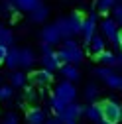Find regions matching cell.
I'll use <instances>...</instances> for the list:
<instances>
[{
  "instance_id": "6da1fadb",
  "label": "cell",
  "mask_w": 122,
  "mask_h": 124,
  "mask_svg": "<svg viewBox=\"0 0 122 124\" xmlns=\"http://www.w3.org/2000/svg\"><path fill=\"white\" fill-rule=\"evenodd\" d=\"M59 59L63 61V65H79L81 61H83V49L77 45V41H75L73 38H67L63 39V47H61L57 51Z\"/></svg>"
},
{
  "instance_id": "7a4b0ae2",
  "label": "cell",
  "mask_w": 122,
  "mask_h": 124,
  "mask_svg": "<svg viewBox=\"0 0 122 124\" xmlns=\"http://www.w3.org/2000/svg\"><path fill=\"white\" fill-rule=\"evenodd\" d=\"M102 104V120L108 122V124H118L122 122V104L116 101H104Z\"/></svg>"
},
{
  "instance_id": "3957f363",
  "label": "cell",
  "mask_w": 122,
  "mask_h": 124,
  "mask_svg": "<svg viewBox=\"0 0 122 124\" xmlns=\"http://www.w3.org/2000/svg\"><path fill=\"white\" fill-rule=\"evenodd\" d=\"M100 30H102V36L108 38L114 47L120 49V30H118V24L114 22V18H106V20H102Z\"/></svg>"
},
{
  "instance_id": "277c9868",
  "label": "cell",
  "mask_w": 122,
  "mask_h": 124,
  "mask_svg": "<svg viewBox=\"0 0 122 124\" xmlns=\"http://www.w3.org/2000/svg\"><path fill=\"white\" fill-rule=\"evenodd\" d=\"M55 97H59L63 102L71 104L75 102V99H77V89H75V85L71 81H61L57 87H55V93H53Z\"/></svg>"
},
{
  "instance_id": "5b68a950",
  "label": "cell",
  "mask_w": 122,
  "mask_h": 124,
  "mask_svg": "<svg viewBox=\"0 0 122 124\" xmlns=\"http://www.w3.org/2000/svg\"><path fill=\"white\" fill-rule=\"evenodd\" d=\"M83 114H85V106H81L77 102H71V104H67L65 110L59 114V118L63 120V124H69V122H77V118L83 116Z\"/></svg>"
},
{
  "instance_id": "8992f818",
  "label": "cell",
  "mask_w": 122,
  "mask_h": 124,
  "mask_svg": "<svg viewBox=\"0 0 122 124\" xmlns=\"http://www.w3.org/2000/svg\"><path fill=\"white\" fill-rule=\"evenodd\" d=\"M61 39V34H59V30H57V26L55 24H49V26H45L43 30H41V43H47V45H57Z\"/></svg>"
},
{
  "instance_id": "52a82bcc",
  "label": "cell",
  "mask_w": 122,
  "mask_h": 124,
  "mask_svg": "<svg viewBox=\"0 0 122 124\" xmlns=\"http://www.w3.org/2000/svg\"><path fill=\"white\" fill-rule=\"evenodd\" d=\"M95 32H97V14L93 12V14H91V16L83 22V32H81V36H83L85 43H91V39L95 38Z\"/></svg>"
},
{
  "instance_id": "ba28073f",
  "label": "cell",
  "mask_w": 122,
  "mask_h": 124,
  "mask_svg": "<svg viewBox=\"0 0 122 124\" xmlns=\"http://www.w3.org/2000/svg\"><path fill=\"white\" fill-rule=\"evenodd\" d=\"M41 65H43V69H45V71L53 73V71H57V69L63 67V61L59 59L57 51H51V53H45V55L41 57Z\"/></svg>"
},
{
  "instance_id": "9c48e42d",
  "label": "cell",
  "mask_w": 122,
  "mask_h": 124,
  "mask_svg": "<svg viewBox=\"0 0 122 124\" xmlns=\"http://www.w3.org/2000/svg\"><path fill=\"white\" fill-rule=\"evenodd\" d=\"M30 79H32L34 85H39V87H47L51 81H53V73L45 71V69H39V71H34L30 75Z\"/></svg>"
},
{
  "instance_id": "30bf717a",
  "label": "cell",
  "mask_w": 122,
  "mask_h": 124,
  "mask_svg": "<svg viewBox=\"0 0 122 124\" xmlns=\"http://www.w3.org/2000/svg\"><path fill=\"white\" fill-rule=\"evenodd\" d=\"M67 22H69V28H71L73 36H77V34L83 32V22H85V18L81 16L79 12H71L69 16H67Z\"/></svg>"
},
{
  "instance_id": "8fae6325",
  "label": "cell",
  "mask_w": 122,
  "mask_h": 124,
  "mask_svg": "<svg viewBox=\"0 0 122 124\" xmlns=\"http://www.w3.org/2000/svg\"><path fill=\"white\" fill-rule=\"evenodd\" d=\"M85 114L89 120H93V122H102V104L100 102H93V104H89L85 108Z\"/></svg>"
},
{
  "instance_id": "7c38bea8",
  "label": "cell",
  "mask_w": 122,
  "mask_h": 124,
  "mask_svg": "<svg viewBox=\"0 0 122 124\" xmlns=\"http://www.w3.org/2000/svg\"><path fill=\"white\" fill-rule=\"evenodd\" d=\"M45 112L41 108H30L28 114H26V122L28 124H45Z\"/></svg>"
},
{
  "instance_id": "4fadbf2b",
  "label": "cell",
  "mask_w": 122,
  "mask_h": 124,
  "mask_svg": "<svg viewBox=\"0 0 122 124\" xmlns=\"http://www.w3.org/2000/svg\"><path fill=\"white\" fill-rule=\"evenodd\" d=\"M34 63H36V53L30 47H22L20 49V67L28 69V67H32Z\"/></svg>"
},
{
  "instance_id": "5bb4252c",
  "label": "cell",
  "mask_w": 122,
  "mask_h": 124,
  "mask_svg": "<svg viewBox=\"0 0 122 124\" xmlns=\"http://www.w3.org/2000/svg\"><path fill=\"white\" fill-rule=\"evenodd\" d=\"M14 2H16V8H18V10L30 12V14H32L36 8L41 6V0H14Z\"/></svg>"
},
{
  "instance_id": "9a60e30c",
  "label": "cell",
  "mask_w": 122,
  "mask_h": 124,
  "mask_svg": "<svg viewBox=\"0 0 122 124\" xmlns=\"http://www.w3.org/2000/svg\"><path fill=\"white\" fill-rule=\"evenodd\" d=\"M6 67L16 71V67H20V49L18 47H12L8 51V57H6Z\"/></svg>"
},
{
  "instance_id": "2e32d148",
  "label": "cell",
  "mask_w": 122,
  "mask_h": 124,
  "mask_svg": "<svg viewBox=\"0 0 122 124\" xmlns=\"http://www.w3.org/2000/svg\"><path fill=\"white\" fill-rule=\"evenodd\" d=\"M97 59L100 61V63H104L106 67H110V69L118 65V57H116L112 51H106V49H104L102 53H99V55H97Z\"/></svg>"
},
{
  "instance_id": "e0dca14e",
  "label": "cell",
  "mask_w": 122,
  "mask_h": 124,
  "mask_svg": "<svg viewBox=\"0 0 122 124\" xmlns=\"http://www.w3.org/2000/svg\"><path fill=\"white\" fill-rule=\"evenodd\" d=\"M61 73H63V77H65V81H77L79 79V77H81V73H79V69L77 67H75V65H63V67H61Z\"/></svg>"
},
{
  "instance_id": "ac0fdd59",
  "label": "cell",
  "mask_w": 122,
  "mask_h": 124,
  "mask_svg": "<svg viewBox=\"0 0 122 124\" xmlns=\"http://www.w3.org/2000/svg\"><path fill=\"white\" fill-rule=\"evenodd\" d=\"M55 26H57V30H59V34H61V38H63V39L73 38V32H71L69 22H67V16H65V18H59V20L55 22Z\"/></svg>"
},
{
  "instance_id": "d6986e66",
  "label": "cell",
  "mask_w": 122,
  "mask_h": 124,
  "mask_svg": "<svg viewBox=\"0 0 122 124\" xmlns=\"http://www.w3.org/2000/svg\"><path fill=\"white\" fill-rule=\"evenodd\" d=\"M47 16H49V10H47V6H39V8H36L34 12H32V22H36V24H41V22H45L47 20Z\"/></svg>"
},
{
  "instance_id": "ffe728a7",
  "label": "cell",
  "mask_w": 122,
  "mask_h": 124,
  "mask_svg": "<svg viewBox=\"0 0 122 124\" xmlns=\"http://www.w3.org/2000/svg\"><path fill=\"white\" fill-rule=\"evenodd\" d=\"M99 95H100V91H99V87H97L95 83H89V85L85 87V99H87L91 104H93V102H97Z\"/></svg>"
},
{
  "instance_id": "44dd1931",
  "label": "cell",
  "mask_w": 122,
  "mask_h": 124,
  "mask_svg": "<svg viewBox=\"0 0 122 124\" xmlns=\"http://www.w3.org/2000/svg\"><path fill=\"white\" fill-rule=\"evenodd\" d=\"M49 106H51V110H53V114H61L67 108V102H63L59 97H55V95H51V99H49Z\"/></svg>"
},
{
  "instance_id": "7402d4cb",
  "label": "cell",
  "mask_w": 122,
  "mask_h": 124,
  "mask_svg": "<svg viewBox=\"0 0 122 124\" xmlns=\"http://www.w3.org/2000/svg\"><path fill=\"white\" fill-rule=\"evenodd\" d=\"M89 45H91V49L95 51V55H99V53H102V51H104L106 41H104V38H102V36H97V34H95V38L91 39V43H89Z\"/></svg>"
},
{
  "instance_id": "603a6c76",
  "label": "cell",
  "mask_w": 122,
  "mask_h": 124,
  "mask_svg": "<svg viewBox=\"0 0 122 124\" xmlns=\"http://www.w3.org/2000/svg\"><path fill=\"white\" fill-rule=\"evenodd\" d=\"M12 43H14V34H12V30L0 26V45H6V47H10Z\"/></svg>"
},
{
  "instance_id": "cb8c5ba5",
  "label": "cell",
  "mask_w": 122,
  "mask_h": 124,
  "mask_svg": "<svg viewBox=\"0 0 122 124\" xmlns=\"http://www.w3.org/2000/svg\"><path fill=\"white\" fill-rule=\"evenodd\" d=\"M26 81H28V75L22 73V71H14V73L10 75V83H12V87H24Z\"/></svg>"
},
{
  "instance_id": "d4e9b609",
  "label": "cell",
  "mask_w": 122,
  "mask_h": 124,
  "mask_svg": "<svg viewBox=\"0 0 122 124\" xmlns=\"http://www.w3.org/2000/svg\"><path fill=\"white\" fill-rule=\"evenodd\" d=\"M116 4H118L116 0H99V2H97V8H99L100 14H106V12H110Z\"/></svg>"
},
{
  "instance_id": "484cf974",
  "label": "cell",
  "mask_w": 122,
  "mask_h": 124,
  "mask_svg": "<svg viewBox=\"0 0 122 124\" xmlns=\"http://www.w3.org/2000/svg\"><path fill=\"white\" fill-rule=\"evenodd\" d=\"M102 81L106 83V87H110V89H118V87H120V75H116V73L112 71L108 77H104Z\"/></svg>"
},
{
  "instance_id": "4316f807",
  "label": "cell",
  "mask_w": 122,
  "mask_h": 124,
  "mask_svg": "<svg viewBox=\"0 0 122 124\" xmlns=\"http://www.w3.org/2000/svg\"><path fill=\"white\" fill-rule=\"evenodd\" d=\"M12 85H2L0 87V101H8L10 97H12Z\"/></svg>"
},
{
  "instance_id": "83f0119b",
  "label": "cell",
  "mask_w": 122,
  "mask_h": 124,
  "mask_svg": "<svg viewBox=\"0 0 122 124\" xmlns=\"http://www.w3.org/2000/svg\"><path fill=\"white\" fill-rule=\"evenodd\" d=\"M16 2L14 0H6V2H2V12L4 14H12V12H16Z\"/></svg>"
},
{
  "instance_id": "f1b7e54d",
  "label": "cell",
  "mask_w": 122,
  "mask_h": 124,
  "mask_svg": "<svg viewBox=\"0 0 122 124\" xmlns=\"http://www.w3.org/2000/svg\"><path fill=\"white\" fill-rule=\"evenodd\" d=\"M112 14H114V22L118 26H122V4H116L112 8Z\"/></svg>"
},
{
  "instance_id": "f546056e",
  "label": "cell",
  "mask_w": 122,
  "mask_h": 124,
  "mask_svg": "<svg viewBox=\"0 0 122 124\" xmlns=\"http://www.w3.org/2000/svg\"><path fill=\"white\" fill-rule=\"evenodd\" d=\"M110 73H112V69H110V67H99V69H95V75H97V77H100V79L108 77Z\"/></svg>"
},
{
  "instance_id": "4dcf8cb0",
  "label": "cell",
  "mask_w": 122,
  "mask_h": 124,
  "mask_svg": "<svg viewBox=\"0 0 122 124\" xmlns=\"http://www.w3.org/2000/svg\"><path fill=\"white\" fill-rule=\"evenodd\" d=\"M2 124H20V122H18V116H16V114L8 112V114H6V118L2 120Z\"/></svg>"
},
{
  "instance_id": "1f68e13d",
  "label": "cell",
  "mask_w": 122,
  "mask_h": 124,
  "mask_svg": "<svg viewBox=\"0 0 122 124\" xmlns=\"http://www.w3.org/2000/svg\"><path fill=\"white\" fill-rule=\"evenodd\" d=\"M8 51H10V47H6V45H0V65H2V63H6Z\"/></svg>"
},
{
  "instance_id": "d6a6232c",
  "label": "cell",
  "mask_w": 122,
  "mask_h": 124,
  "mask_svg": "<svg viewBox=\"0 0 122 124\" xmlns=\"http://www.w3.org/2000/svg\"><path fill=\"white\" fill-rule=\"evenodd\" d=\"M45 124H63V120H61L59 116H53V118H47V120H45Z\"/></svg>"
},
{
  "instance_id": "836d02e7",
  "label": "cell",
  "mask_w": 122,
  "mask_h": 124,
  "mask_svg": "<svg viewBox=\"0 0 122 124\" xmlns=\"http://www.w3.org/2000/svg\"><path fill=\"white\" fill-rule=\"evenodd\" d=\"M26 99H28V101H36V93H34V89H26Z\"/></svg>"
},
{
  "instance_id": "e575fe53",
  "label": "cell",
  "mask_w": 122,
  "mask_h": 124,
  "mask_svg": "<svg viewBox=\"0 0 122 124\" xmlns=\"http://www.w3.org/2000/svg\"><path fill=\"white\" fill-rule=\"evenodd\" d=\"M53 51V47H51V45H47V43H41V53L45 55V53H51Z\"/></svg>"
},
{
  "instance_id": "d590c367",
  "label": "cell",
  "mask_w": 122,
  "mask_h": 124,
  "mask_svg": "<svg viewBox=\"0 0 122 124\" xmlns=\"http://www.w3.org/2000/svg\"><path fill=\"white\" fill-rule=\"evenodd\" d=\"M118 65H120V67H122V53H120V55H118Z\"/></svg>"
},
{
  "instance_id": "8d00e7d4",
  "label": "cell",
  "mask_w": 122,
  "mask_h": 124,
  "mask_svg": "<svg viewBox=\"0 0 122 124\" xmlns=\"http://www.w3.org/2000/svg\"><path fill=\"white\" fill-rule=\"evenodd\" d=\"M120 49H122V30H120Z\"/></svg>"
},
{
  "instance_id": "74e56055",
  "label": "cell",
  "mask_w": 122,
  "mask_h": 124,
  "mask_svg": "<svg viewBox=\"0 0 122 124\" xmlns=\"http://www.w3.org/2000/svg\"><path fill=\"white\" fill-rule=\"evenodd\" d=\"M118 89H120V91H122V77H120V87H118Z\"/></svg>"
},
{
  "instance_id": "f35d334b",
  "label": "cell",
  "mask_w": 122,
  "mask_h": 124,
  "mask_svg": "<svg viewBox=\"0 0 122 124\" xmlns=\"http://www.w3.org/2000/svg\"><path fill=\"white\" fill-rule=\"evenodd\" d=\"M99 124H108V122H104V120H102V122H99Z\"/></svg>"
},
{
  "instance_id": "ab89813d",
  "label": "cell",
  "mask_w": 122,
  "mask_h": 124,
  "mask_svg": "<svg viewBox=\"0 0 122 124\" xmlns=\"http://www.w3.org/2000/svg\"><path fill=\"white\" fill-rule=\"evenodd\" d=\"M0 87H2V79H0Z\"/></svg>"
},
{
  "instance_id": "60d3db41",
  "label": "cell",
  "mask_w": 122,
  "mask_h": 124,
  "mask_svg": "<svg viewBox=\"0 0 122 124\" xmlns=\"http://www.w3.org/2000/svg\"><path fill=\"white\" fill-rule=\"evenodd\" d=\"M69 124H77V122H69Z\"/></svg>"
},
{
  "instance_id": "b9f144b4",
  "label": "cell",
  "mask_w": 122,
  "mask_h": 124,
  "mask_svg": "<svg viewBox=\"0 0 122 124\" xmlns=\"http://www.w3.org/2000/svg\"><path fill=\"white\" fill-rule=\"evenodd\" d=\"M116 2H122V0H116Z\"/></svg>"
}]
</instances>
